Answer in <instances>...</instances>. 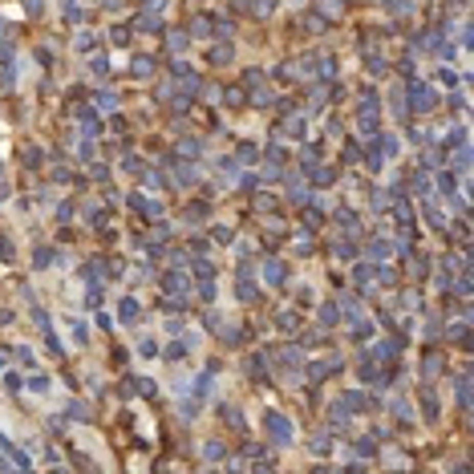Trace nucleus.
<instances>
[{"instance_id":"nucleus-1","label":"nucleus","mask_w":474,"mask_h":474,"mask_svg":"<svg viewBox=\"0 0 474 474\" xmlns=\"http://www.w3.org/2000/svg\"><path fill=\"white\" fill-rule=\"evenodd\" d=\"M263 425H267L272 442H292V421H288V418H280V414H267V418H263Z\"/></svg>"},{"instance_id":"nucleus-3","label":"nucleus","mask_w":474,"mask_h":474,"mask_svg":"<svg viewBox=\"0 0 474 474\" xmlns=\"http://www.w3.org/2000/svg\"><path fill=\"white\" fill-rule=\"evenodd\" d=\"M267 280L280 284V280H284V267H280V263H267Z\"/></svg>"},{"instance_id":"nucleus-2","label":"nucleus","mask_w":474,"mask_h":474,"mask_svg":"<svg viewBox=\"0 0 474 474\" xmlns=\"http://www.w3.org/2000/svg\"><path fill=\"white\" fill-rule=\"evenodd\" d=\"M410 102H414L421 114H425V109L434 105V94H430V85H410Z\"/></svg>"},{"instance_id":"nucleus-5","label":"nucleus","mask_w":474,"mask_h":474,"mask_svg":"<svg viewBox=\"0 0 474 474\" xmlns=\"http://www.w3.org/2000/svg\"><path fill=\"white\" fill-rule=\"evenodd\" d=\"M138 316V308H134V300H126V308H122V320H134Z\"/></svg>"},{"instance_id":"nucleus-4","label":"nucleus","mask_w":474,"mask_h":474,"mask_svg":"<svg viewBox=\"0 0 474 474\" xmlns=\"http://www.w3.org/2000/svg\"><path fill=\"white\" fill-rule=\"evenodd\" d=\"M134 73H138V77H146V73H150V61H146V57H138V61H134Z\"/></svg>"}]
</instances>
